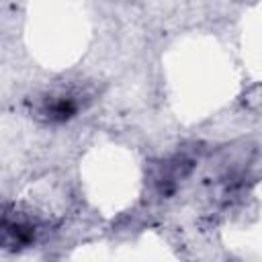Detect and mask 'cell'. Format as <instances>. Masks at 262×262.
<instances>
[{
	"mask_svg": "<svg viewBox=\"0 0 262 262\" xmlns=\"http://www.w3.org/2000/svg\"><path fill=\"white\" fill-rule=\"evenodd\" d=\"M80 111V102L74 94H49L37 106V117L47 123H66Z\"/></svg>",
	"mask_w": 262,
	"mask_h": 262,
	"instance_id": "2",
	"label": "cell"
},
{
	"mask_svg": "<svg viewBox=\"0 0 262 262\" xmlns=\"http://www.w3.org/2000/svg\"><path fill=\"white\" fill-rule=\"evenodd\" d=\"M35 235L37 227L29 217L14 211L0 213V248H6L10 252L29 248L33 246Z\"/></svg>",
	"mask_w": 262,
	"mask_h": 262,
	"instance_id": "1",
	"label": "cell"
}]
</instances>
